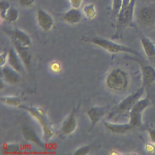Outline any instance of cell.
I'll return each instance as SVG.
<instances>
[{"label": "cell", "instance_id": "6da1fadb", "mask_svg": "<svg viewBox=\"0 0 155 155\" xmlns=\"http://www.w3.org/2000/svg\"><path fill=\"white\" fill-rule=\"evenodd\" d=\"M18 107L26 110L40 124L43 131V137L45 140H50L54 136V130L44 110L39 107L28 106L24 104H20Z\"/></svg>", "mask_w": 155, "mask_h": 155}, {"label": "cell", "instance_id": "7a4b0ae2", "mask_svg": "<svg viewBox=\"0 0 155 155\" xmlns=\"http://www.w3.org/2000/svg\"><path fill=\"white\" fill-rule=\"evenodd\" d=\"M105 84L107 88L113 91H123L129 85L128 73L120 68H115L108 72L105 78Z\"/></svg>", "mask_w": 155, "mask_h": 155}, {"label": "cell", "instance_id": "3957f363", "mask_svg": "<svg viewBox=\"0 0 155 155\" xmlns=\"http://www.w3.org/2000/svg\"><path fill=\"white\" fill-rule=\"evenodd\" d=\"M85 41L93 43V44L106 50L110 54H116L118 53H129L137 56H142L140 53L135 49L128 46L116 43L110 39L100 37H92L86 38Z\"/></svg>", "mask_w": 155, "mask_h": 155}, {"label": "cell", "instance_id": "277c9868", "mask_svg": "<svg viewBox=\"0 0 155 155\" xmlns=\"http://www.w3.org/2000/svg\"><path fill=\"white\" fill-rule=\"evenodd\" d=\"M136 2V0H131L130 3L127 7L120 10L117 17V31L114 35V38H119L122 36L125 28L131 24L134 16Z\"/></svg>", "mask_w": 155, "mask_h": 155}, {"label": "cell", "instance_id": "5b68a950", "mask_svg": "<svg viewBox=\"0 0 155 155\" xmlns=\"http://www.w3.org/2000/svg\"><path fill=\"white\" fill-rule=\"evenodd\" d=\"M137 22L145 27L155 25V3L142 5L136 12Z\"/></svg>", "mask_w": 155, "mask_h": 155}, {"label": "cell", "instance_id": "8992f818", "mask_svg": "<svg viewBox=\"0 0 155 155\" xmlns=\"http://www.w3.org/2000/svg\"><path fill=\"white\" fill-rule=\"evenodd\" d=\"M150 105V99L148 97H145L138 100L130 108L129 123L134 128L139 127L142 125V113Z\"/></svg>", "mask_w": 155, "mask_h": 155}, {"label": "cell", "instance_id": "52a82bcc", "mask_svg": "<svg viewBox=\"0 0 155 155\" xmlns=\"http://www.w3.org/2000/svg\"><path fill=\"white\" fill-rule=\"evenodd\" d=\"M144 89L145 87H142L136 91L127 96L121 102H120L117 107L112 111V112L110 113V116L113 117L114 116L120 114L127 110H130L134 104L141 98L143 94Z\"/></svg>", "mask_w": 155, "mask_h": 155}, {"label": "cell", "instance_id": "ba28073f", "mask_svg": "<svg viewBox=\"0 0 155 155\" xmlns=\"http://www.w3.org/2000/svg\"><path fill=\"white\" fill-rule=\"evenodd\" d=\"M109 110V106H94L87 110V114L90 121L91 129H93L103 118Z\"/></svg>", "mask_w": 155, "mask_h": 155}, {"label": "cell", "instance_id": "9c48e42d", "mask_svg": "<svg viewBox=\"0 0 155 155\" xmlns=\"http://www.w3.org/2000/svg\"><path fill=\"white\" fill-rule=\"evenodd\" d=\"M14 48L20 57L24 66L29 69L31 64V54L29 47L25 46L14 39L12 38Z\"/></svg>", "mask_w": 155, "mask_h": 155}, {"label": "cell", "instance_id": "30bf717a", "mask_svg": "<svg viewBox=\"0 0 155 155\" xmlns=\"http://www.w3.org/2000/svg\"><path fill=\"white\" fill-rule=\"evenodd\" d=\"M36 20L40 28L44 31H49L54 25L53 17L45 10L39 8L36 12Z\"/></svg>", "mask_w": 155, "mask_h": 155}, {"label": "cell", "instance_id": "8fae6325", "mask_svg": "<svg viewBox=\"0 0 155 155\" xmlns=\"http://www.w3.org/2000/svg\"><path fill=\"white\" fill-rule=\"evenodd\" d=\"M1 79L9 84H16L19 82V72L10 66H4L1 70Z\"/></svg>", "mask_w": 155, "mask_h": 155}, {"label": "cell", "instance_id": "7c38bea8", "mask_svg": "<svg viewBox=\"0 0 155 155\" xmlns=\"http://www.w3.org/2000/svg\"><path fill=\"white\" fill-rule=\"evenodd\" d=\"M78 127V121L74 112H72L63 122L61 132L64 136H69L76 130Z\"/></svg>", "mask_w": 155, "mask_h": 155}, {"label": "cell", "instance_id": "4fadbf2b", "mask_svg": "<svg viewBox=\"0 0 155 155\" xmlns=\"http://www.w3.org/2000/svg\"><path fill=\"white\" fill-rule=\"evenodd\" d=\"M143 87H150L155 81V68L146 64H140Z\"/></svg>", "mask_w": 155, "mask_h": 155}, {"label": "cell", "instance_id": "5bb4252c", "mask_svg": "<svg viewBox=\"0 0 155 155\" xmlns=\"http://www.w3.org/2000/svg\"><path fill=\"white\" fill-rule=\"evenodd\" d=\"M22 133L25 139L31 142L39 147L45 148V143L40 139L35 130L30 127L24 125L22 128Z\"/></svg>", "mask_w": 155, "mask_h": 155}, {"label": "cell", "instance_id": "9a60e30c", "mask_svg": "<svg viewBox=\"0 0 155 155\" xmlns=\"http://www.w3.org/2000/svg\"><path fill=\"white\" fill-rule=\"evenodd\" d=\"M103 124L105 128L109 132L113 134H123L134 128L129 122L127 124H116L104 121Z\"/></svg>", "mask_w": 155, "mask_h": 155}, {"label": "cell", "instance_id": "2e32d148", "mask_svg": "<svg viewBox=\"0 0 155 155\" xmlns=\"http://www.w3.org/2000/svg\"><path fill=\"white\" fill-rule=\"evenodd\" d=\"M137 33L145 54L148 58L153 57L155 55V45L154 42H152L141 31H137Z\"/></svg>", "mask_w": 155, "mask_h": 155}, {"label": "cell", "instance_id": "e0dca14e", "mask_svg": "<svg viewBox=\"0 0 155 155\" xmlns=\"http://www.w3.org/2000/svg\"><path fill=\"white\" fill-rule=\"evenodd\" d=\"M8 63L11 67L19 73L22 71V65H24L16 50L13 48H12L8 50Z\"/></svg>", "mask_w": 155, "mask_h": 155}, {"label": "cell", "instance_id": "ac0fdd59", "mask_svg": "<svg viewBox=\"0 0 155 155\" xmlns=\"http://www.w3.org/2000/svg\"><path fill=\"white\" fill-rule=\"evenodd\" d=\"M62 19L70 24H77L82 19V14L79 8H71L62 15Z\"/></svg>", "mask_w": 155, "mask_h": 155}, {"label": "cell", "instance_id": "d6986e66", "mask_svg": "<svg viewBox=\"0 0 155 155\" xmlns=\"http://www.w3.org/2000/svg\"><path fill=\"white\" fill-rule=\"evenodd\" d=\"M11 38L15 39L18 42L25 46L30 47L31 44L30 36L24 31L19 28H15L11 34Z\"/></svg>", "mask_w": 155, "mask_h": 155}, {"label": "cell", "instance_id": "ffe728a7", "mask_svg": "<svg viewBox=\"0 0 155 155\" xmlns=\"http://www.w3.org/2000/svg\"><path fill=\"white\" fill-rule=\"evenodd\" d=\"M22 151L21 145L16 143H6L3 146V152L5 154L19 153Z\"/></svg>", "mask_w": 155, "mask_h": 155}, {"label": "cell", "instance_id": "44dd1931", "mask_svg": "<svg viewBox=\"0 0 155 155\" xmlns=\"http://www.w3.org/2000/svg\"><path fill=\"white\" fill-rule=\"evenodd\" d=\"M19 17L18 10L14 7L11 6L7 10L4 20L7 21L9 22H15Z\"/></svg>", "mask_w": 155, "mask_h": 155}, {"label": "cell", "instance_id": "7402d4cb", "mask_svg": "<svg viewBox=\"0 0 155 155\" xmlns=\"http://www.w3.org/2000/svg\"><path fill=\"white\" fill-rule=\"evenodd\" d=\"M1 101L2 103L11 106L18 107L21 102V99L17 96H2Z\"/></svg>", "mask_w": 155, "mask_h": 155}, {"label": "cell", "instance_id": "603a6c76", "mask_svg": "<svg viewBox=\"0 0 155 155\" xmlns=\"http://www.w3.org/2000/svg\"><path fill=\"white\" fill-rule=\"evenodd\" d=\"M83 12L85 16L88 19L94 18L96 14L94 5L93 4H90L84 5L83 7Z\"/></svg>", "mask_w": 155, "mask_h": 155}, {"label": "cell", "instance_id": "cb8c5ba5", "mask_svg": "<svg viewBox=\"0 0 155 155\" xmlns=\"http://www.w3.org/2000/svg\"><path fill=\"white\" fill-rule=\"evenodd\" d=\"M10 7V4L7 1L4 0L0 1V16L2 19H5V14Z\"/></svg>", "mask_w": 155, "mask_h": 155}, {"label": "cell", "instance_id": "d4e9b609", "mask_svg": "<svg viewBox=\"0 0 155 155\" xmlns=\"http://www.w3.org/2000/svg\"><path fill=\"white\" fill-rule=\"evenodd\" d=\"M123 0H113L112 2V11L114 15L116 16V18L118 16L119 11L120 10L122 3Z\"/></svg>", "mask_w": 155, "mask_h": 155}, {"label": "cell", "instance_id": "484cf974", "mask_svg": "<svg viewBox=\"0 0 155 155\" xmlns=\"http://www.w3.org/2000/svg\"><path fill=\"white\" fill-rule=\"evenodd\" d=\"M90 150V147L88 145L83 146L78 148L73 153L75 155H85L87 154Z\"/></svg>", "mask_w": 155, "mask_h": 155}, {"label": "cell", "instance_id": "4316f807", "mask_svg": "<svg viewBox=\"0 0 155 155\" xmlns=\"http://www.w3.org/2000/svg\"><path fill=\"white\" fill-rule=\"evenodd\" d=\"M8 51H5L0 55V60H1V67L5 66L7 62H8Z\"/></svg>", "mask_w": 155, "mask_h": 155}, {"label": "cell", "instance_id": "83f0119b", "mask_svg": "<svg viewBox=\"0 0 155 155\" xmlns=\"http://www.w3.org/2000/svg\"><path fill=\"white\" fill-rule=\"evenodd\" d=\"M50 68L55 73H59L61 70V65L59 62L54 61L51 64Z\"/></svg>", "mask_w": 155, "mask_h": 155}, {"label": "cell", "instance_id": "f1b7e54d", "mask_svg": "<svg viewBox=\"0 0 155 155\" xmlns=\"http://www.w3.org/2000/svg\"><path fill=\"white\" fill-rule=\"evenodd\" d=\"M148 134L150 140L151 142L152 143L155 145V128H151L148 129Z\"/></svg>", "mask_w": 155, "mask_h": 155}, {"label": "cell", "instance_id": "f546056e", "mask_svg": "<svg viewBox=\"0 0 155 155\" xmlns=\"http://www.w3.org/2000/svg\"><path fill=\"white\" fill-rule=\"evenodd\" d=\"M72 8H79L81 6L83 0H68Z\"/></svg>", "mask_w": 155, "mask_h": 155}, {"label": "cell", "instance_id": "4dcf8cb0", "mask_svg": "<svg viewBox=\"0 0 155 155\" xmlns=\"http://www.w3.org/2000/svg\"><path fill=\"white\" fill-rule=\"evenodd\" d=\"M35 0H19V3L21 6L29 7L33 5Z\"/></svg>", "mask_w": 155, "mask_h": 155}, {"label": "cell", "instance_id": "1f68e13d", "mask_svg": "<svg viewBox=\"0 0 155 155\" xmlns=\"http://www.w3.org/2000/svg\"><path fill=\"white\" fill-rule=\"evenodd\" d=\"M145 149L147 151H153L154 150V147L152 145H150V144H148V145H146L145 146Z\"/></svg>", "mask_w": 155, "mask_h": 155}, {"label": "cell", "instance_id": "d6a6232c", "mask_svg": "<svg viewBox=\"0 0 155 155\" xmlns=\"http://www.w3.org/2000/svg\"><path fill=\"white\" fill-rule=\"evenodd\" d=\"M154 45H155V42H154Z\"/></svg>", "mask_w": 155, "mask_h": 155}]
</instances>
